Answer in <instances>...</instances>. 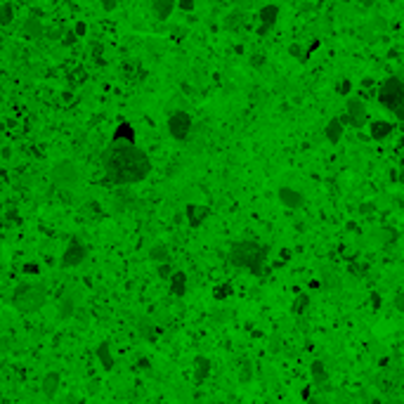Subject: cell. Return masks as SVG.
<instances>
[{"label": "cell", "mask_w": 404, "mask_h": 404, "mask_svg": "<svg viewBox=\"0 0 404 404\" xmlns=\"http://www.w3.org/2000/svg\"><path fill=\"white\" fill-rule=\"evenodd\" d=\"M104 175L114 185H135L151 173V161L137 144L111 142L104 151Z\"/></svg>", "instance_id": "cell-1"}, {"label": "cell", "mask_w": 404, "mask_h": 404, "mask_svg": "<svg viewBox=\"0 0 404 404\" xmlns=\"http://www.w3.org/2000/svg\"><path fill=\"white\" fill-rule=\"evenodd\" d=\"M227 260L234 267L241 270H251L253 274H262V265L267 260V248L260 246L258 241H237L229 253H227Z\"/></svg>", "instance_id": "cell-2"}, {"label": "cell", "mask_w": 404, "mask_h": 404, "mask_svg": "<svg viewBox=\"0 0 404 404\" xmlns=\"http://www.w3.org/2000/svg\"><path fill=\"white\" fill-rule=\"evenodd\" d=\"M45 298H48V293H45L43 286L19 284L12 295V305L19 310V312H24V315H31V312H36V310H41L43 305H45Z\"/></svg>", "instance_id": "cell-3"}, {"label": "cell", "mask_w": 404, "mask_h": 404, "mask_svg": "<svg viewBox=\"0 0 404 404\" xmlns=\"http://www.w3.org/2000/svg\"><path fill=\"white\" fill-rule=\"evenodd\" d=\"M378 102L383 104L385 109L395 111L399 118L404 116L402 114V102H404V85L399 78H388V81L381 83L378 88Z\"/></svg>", "instance_id": "cell-4"}, {"label": "cell", "mask_w": 404, "mask_h": 404, "mask_svg": "<svg viewBox=\"0 0 404 404\" xmlns=\"http://www.w3.org/2000/svg\"><path fill=\"white\" fill-rule=\"evenodd\" d=\"M52 182H55V187H59V189H74V187L81 182L78 165H76L74 161H69V158L57 161L55 168H52Z\"/></svg>", "instance_id": "cell-5"}, {"label": "cell", "mask_w": 404, "mask_h": 404, "mask_svg": "<svg viewBox=\"0 0 404 404\" xmlns=\"http://www.w3.org/2000/svg\"><path fill=\"white\" fill-rule=\"evenodd\" d=\"M366 118H369V114H366L364 102L357 99V97H350L348 107H345V114H343L338 121H341L343 125L348 123V125H352V128H362V125H366Z\"/></svg>", "instance_id": "cell-6"}, {"label": "cell", "mask_w": 404, "mask_h": 404, "mask_svg": "<svg viewBox=\"0 0 404 404\" xmlns=\"http://www.w3.org/2000/svg\"><path fill=\"white\" fill-rule=\"evenodd\" d=\"M168 132H171L173 140H178V142H185L189 132H192V116L187 114V111H175L171 114L168 118Z\"/></svg>", "instance_id": "cell-7"}, {"label": "cell", "mask_w": 404, "mask_h": 404, "mask_svg": "<svg viewBox=\"0 0 404 404\" xmlns=\"http://www.w3.org/2000/svg\"><path fill=\"white\" fill-rule=\"evenodd\" d=\"M85 255H88V248L83 246L78 239H71V244L66 246L62 255V267H76V265H81L85 260Z\"/></svg>", "instance_id": "cell-8"}, {"label": "cell", "mask_w": 404, "mask_h": 404, "mask_svg": "<svg viewBox=\"0 0 404 404\" xmlns=\"http://www.w3.org/2000/svg\"><path fill=\"white\" fill-rule=\"evenodd\" d=\"M258 17H260V28H258V33L260 36H267L270 31H272V26L277 24V17H279V5H262L260 12H258Z\"/></svg>", "instance_id": "cell-9"}, {"label": "cell", "mask_w": 404, "mask_h": 404, "mask_svg": "<svg viewBox=\"0 0 404 404\" xmlns=\"http://www.w3.org/2000/svg\"><path fill=\"white\" fill-rule=\"evenodd\" d=\"M208 213H211V208H208V206H201V204H189L185 208V215H187L189 227H199L201 222L208 218Z\"/></svg>", "instance_id": "cell-10"}, {"label": "cell", "mask_w": 404, "mask_h": 404, "mask_svg": "<svg viewBox=\"0 0 404 404\" xmlns=\"http://www.w3.org/2000/svg\"><path fill=\"white\" fill-rule=\"evenodd\" d=\"M279 201L286 208H300L302 201H305V196H302L298 189H291V187H281L279 189Z\"/></svg>", "instance_id": "cell-11"}, {"label": "cell", "mask_w": 404, "mask_h": 404, "mask_svg": "<svg viewBox=\"0 0 404 404\" xmlns=\"http://www.w3.org/2000/svg\"><path fill=\"white\" fill-rule=\"evenodd\" d=\"M369 132L374 140H385V137H390L392 132H395V125L390 123V121H374V123L369 125Z\"/></svg>", "instance_id": "cell-12"}, {"label": "cell", "mask_w": 404, "mask_h": 404, "mask_svg": "<svg viewBox=\"0 0 404 404\" xmlns=\"http://www.w3.org/2000/svg\"><path fill=\"white\" fill-rule=\"evenodd\" d=\"M208 374H211V362H208V357L199 355L194 359V381H196V385L206 383Z\"/></svg>", "instance_id": "cell-13"}, {"label": "cell", "mask_w": 404, "mask_h": 404, "mask_svg": "<svg viewBox=\"0 0 404 404\" xmlns=\"http://www.w3.org/2000/svg\"><path fill=\"white\" fill-rule=\"evenodd\" d=\"M171 293L178 295V298H182V295L187 293V274L182 272V270H178V272L171 274Z\"/></svg>", "instance_id": "cell-14"}, {"label": "cell", "mask_w": 404, "mask_h": 404, "mask_svg": "<svg viewBox=\"0 0 404 404\" xmlns=\"http://www.w3.org/2000/svg\"><path fill=\"white\" fill-rule=\"evenodd\" d=\"M57 388H59V374H57V371L45 374V378H43V392H45V397H48V399L55 397Z\"/></svg>", "instance_id": "cell-15"}, {"label": "cell", "mask_w": 404, "mask_h": 404, "mask_svg": "<svg viewBox=\"0 0 404 404\" xmlns=\"http://www.w3.org/2000/svg\"><path fill=\"white\" fill-rule=\"evenodd\" d=\"M97 357H99V362H102V366L107 371L114 369V357H111V345L109 341H102L99 345H97Z\"/></svg>", "instance_id": "cell-16"}, {"label": "cell", "mask_w": 404, "mask_h": 404, "mask_svg": "<svg viewBox=\"0 0 404 404\" xmlns=\"http://www.w3.org/2000/svg\"><path fill=\"white\" fill-rule=\"evenodd\" d=\"M111 142H128V144H135V130H132L130 123H121L114 132V140Z\"/></svg>", "instance_id": "cell-17"}, {"label": "cell", "mask_w": 404, "mask_h": 404, "mask_svg": "<svg viewBox=\"0 0 404 404\" xmlns=\"http://www.w3.org/2000/svg\"><path fill=\"white\" fill-rule=\"evenodd\" d=\"M343 130H345V125H343L338 118H331L329 125H326V140H329L331 144H338L343 137Z\"/></svg>", "instance_id": "cell-18"}, {"label": "cell", "mask_w": 404, "mask_h": 404, "mask_svg": "<svg viewBox=\"0 0 404 404\" xmlns=\"http://www.w3.org/2000/svg\"><path fill=\"white\" fill-rule=\"evenodd\" d=\"M149 258L154 262H158V265H165V262L171 260V251H168L165 244H156V246L149 248Z\"/></svg>", "instance_id": "cell-19"}, {"label": "cell", "mask_w": 404, "mask_h": 404, "mask_svg": "<svg viewBox=\"0 0 404 404\" xmlns=\"http://www.w3.org/2000/svg\"><path fill=\"white\" fill-rule=\"evenodd\" d=\"M21 33L26 36V38H41L43 36V24L38 19H26L24 21V26H21Z\"/></svg>", "instance_id": "cell-20"}, {"label": "cell", "mask_w": 404, "mask_h": 404, "mask_svg": "<svg viewBox=\"0 0 404 404\" xmlns=\"http://www.w3.org/2000/svg\"><path fill=\"white\" fill-rule=\"evenodd\" d=\"M151 10L156 14V19H168V14L175 10V3H165V0H154Z\"/></svg>", "instance_id": "cell-21"}, {"label": "cell", "mask_w": 404, "mask_h": 404, "mask_svg": "<svg viewBox=\"0 0 404 404\" xmlns=\"http://www.w3.org/2000/svg\"><path fill=\"white\" fill-rule=\"evenodd\" d=\"M12 19H14V5L12 3H3L0 5V26L12 24Z\"/></svg>", "instance_id": "cell-22"}, {"label": "cell", "mask_w": 404, "mask_h": 404, "mask_svg": "<svg viewBox=\"0 0 404 404\" xmlns=\"http://www.w3.org/2000/svg\"><path fill=\"white\" fill-rule=\"evenodd\" d=\"M308 305H310V295H308V293H300L298 298H295V302H293V308H291V312H293V315H302V312L308 310Z\"/></svg>", "instance_id": "cell-23"}, {"label": "cell", "mask_w": 404, "mask_h": 404, "mask_svg": "<svg viewBox=\"0 0 404 404\" xmlns=\"http://www.w3.org/2000/svg\"><path fill=\"white\" fill-rule=\"evenodd\" d=\"M232 293H234L232 284H220V286L213 291V298H215V300H225V298H229Z\"/></svg>", "instance_id": "cell-24"}, {"label": "cell", "mask_w": 404, "mask_h": 404, "mask_svg": "<svg viewBox=\"0 0 404 404\" xmlns=\"http://www.w3.org/2000/svg\"><path fill=\"white\" fill-rule=\"evenodd\" d=\"M71 315H74V300H71V298H62V300H59V317L69 319Z\"/></svg>", "instance_id": "cell-25"}, {"label": "cell", "mask_w": 404, "mask_h": 404, "mask_svg": "<svg viewBox=\"0 0 404 404\" xmlns=\"http://www.w3.org/2000/svg\"><path fill=\"white\" fill-rule=\"evenodd\" d=\"M312 376H315L317 383H324V381L329 378V374H326V369H324L322 362H312Z\"/></svg>", "instance_id": "cell-26"}, {"label": "cell", "mask_w": 404, "mask_h": 404, "mask_svg": "<svg viewBox=\"0 0 404 404\" xmlns=\"http://www.w3.org/2000/svg\"><path fill=\"white\" fill-rule=\"evenodd\" d=\"M171 274H173V270L168 262H165V265H158V277H161V279H171Z\"/></svg>", "instance_id": "cell-27"}, {"label": "cell", "mask_w": 404, "mask_h": 404, "mask_svg": "<svg viewBox=\"0 0 404 404\" xmlns=\"http://www.w3.org/2000/svg\"><path fill=\"white\" fill-rule=\"evenodd\" d=\"M350 90H352V85H350V81H343L341 85H338V92H341V95H350Z\"/></svg>", "instance_id": "cell-28"}, {"label": "cell", "mask_w": 404, "mask_h": 404, "mask_svg": "<svg viewBox=\"0 0 404 404\" xmlns=\"http://www.w3.org/2000/svg\"><path fill=\"white\" fill-rule=\"evenodd\" d=\"M85 31H88V26H85L83 21H78V24H76V36H85Z\"/></svg>", "instance_id": "cell-29"}, {"label": "cell", "mask_w": 404, "mask_h": 404, "mask_svg": "<svg viewBox=\"0 0 404 404\" xmlns=\"http://www.w3.org/2000/svg\"><path fill=\"white\" fill-rule=\"evenodd\" d=\"M178 7H180V10H187V12H189V10H194V3H189V0H182V3H178Z\"/></svg>", "instance_id": "cell-30"}, {"label": "cell", "mask_w": 404, "mask_h": 404, "mask_svg": "<svg viewBox=\"0 0 404 404\" xmlns=\"http://www.w3.org/2000/svg\"><path fill=\"white\" fill-rule=\"evenodd\" d=\"M24 270H26V272H31V274H38V265H36V262H28Z\"/></svg>", "instance_id": "cell-31"}, {"label": "cell", "mask_w": 404, "mask_h": 404, "mask_svg": "<svg viewBox=\"0 0 404 404\" xmlns=\"http://www.w3.org/2000/svg\"><path fill=\"white\" fill-rule=\"evenodd\" d=\"M288 52H291V55H295V57H300V55H302V50L298 48V45H291V50H288Z\"/></svg>", "instance_id": "cell-32"}, {"label": "cell", "mask_w": 404, "mask_h": 404, "mask_svg": "<svg viewBox=\"0 0 404 404\" xmlns=\"http://www.w3.org/2000/svg\"><path fill=\"white\" fill-rule=\"evenodd\" d=\"M308 404H322V402H317V399H308Z\"/></svg>", "instance_id": "cell-33"}, {"label": "cell", "mask_w": 404, "mask_h": 404, "mask_svg": "<svg viewBox=\"0 0 404 404\" xmlns=\"http://www.w3.org/2000/svg\"><path fill=\"white\" fill-rule=\"evenodd\" d=\"M392 404H402V402H392Z\"/></svg>", "instance_id": "cell-34"}]
</instances>
